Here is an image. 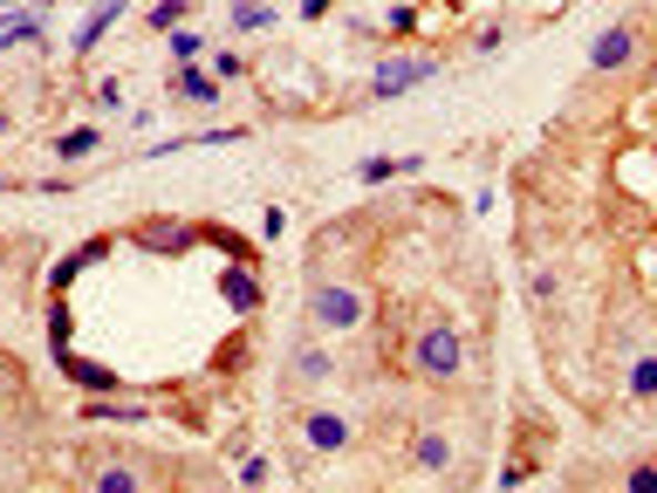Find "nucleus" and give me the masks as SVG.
Instances as JSON below:
<instances>
[{"label":"nucleus","instance_id":"nucleus-1","mask_svg":"<svg viewBox=\"0 0 657 493\" xmlns=\"http://www.w3.org/2000/svg\"><path fill=\"white\" fill-rule=\"evenodd\" d=\"M404 363H411V378H425V384H452L466 370V336L452 322H425L418 336L404 343Z\"/></svg>","mask_w":657,"mask_h":493},{"label":"nucleus","instance_id":"nucleus-2","mask_svg":"<svg viewBox=\"0 0 657 493\" xmlns=\"http://www.w3.org/2000/svg\"><path fill=\"white\" fill-rule=\"evenodd\" d=\"M309 322L322 336H350V329L370 322V295L356 281H309Z\"/></svg>","mask_w":657,"mask_h":493},{"label":"nucleus","instance_id":"nucleus-3","mask_svg":"<svg viewBox=\"0 0 657 493\" xmlns=\"http://www.w3.org/2000/svg\"><path fill=\"white\" fill-rule=\"evenodd\" d=\"M418 82H438V56L404 49V56H384V62H377V76H370V97H377V103H397V97L418 90Z\"/></svg>","mask_w":657,"mask_h":493},{"label":"nucleus","instance_id":"nucleus-4","mask_svg":"<svg viewBox=\"0 0 657 493\" xmlns=\"http://www.w3.org/2000/svg\"><path fill=\"white\" fill-rule=\"evenodd\" d=\"M205 240V227H192V220H138L131 227V247H144V254H192V247Z\"/></svg>","mask_w":657,"mask_h":493},{"label":"nucleus","instance_id":"nucleus-5","mask_svg":"<svg viewBox=\"0 0 657 493\" xmlns=\"http://www.w3.org/2000/svg\"><path fill=\"white\" fill-rule=\"evenodd\" d=\"M637 49H644L637 28H603V34L589 41V69H596V76H616V69L637 62Z\"/></svg>","mask_w":657,"mask_h":493},{"label":"nucleus","instance_id":"nucleus-6","mask_svg":"<svg viewBox=\"0 0 657 493\" xmlns=\"http://www.w3.org/2000/svg\"><path fill=\"white\" fill-rule=\"evenodd\" d=\"M55 370H62L69 384H82L90 398H117L123 391V378H117L110 363H90V356H75V350H55Z\"/></svg>","mask_w":657,"mask_h":493},{"label":"nucleus","instance_id":"nucleus-7","mask_svg":"<svg viewBox=\"0 0 657 493\" xmlns=\"http://www.w3.org/2000/svg\"><path fill=\"white\" fill-rule=\"evenodd\" d=\"M82 486H97V493H144L151 473H144V460H97L90 473H82Z\"/></svg>","mask_w":657,"mask_h":493},{"label":"nucleus","instance_id":"nucleus-8","mask_svg":"<svg viewBox=\"0 0 657 493\" xmlns=\"http://www.w3.org/2000/svg\"><path fill=\"white\" fill-rule=\"evenodd\" d=\"M302 439H309V452H343L350 445V419L328 411V404H309L302 411Z\"/></svg>","mask_w":657,"mask_h":493},{"label":"nucleus","instance_id":"nucleus-9","mask_svg":"<svg viewBox=\"0 0 657 493\" xmlns=\"http://www.w3.org/2000/svg\"><path fill=\"white\" fill-rule=\"evenodd\" d=\"M220 90H226V82H220L213 69H199V62H179V76H172V97H179V103H199V110H213Z\"/></svg>","mask_w":657,"mask_h":493},{"label":"nucleus","instance_id":"nucleus-10","mask_svg":"<svg viewBox=\"0 0 657 493\" xmlns=\"http://www.w3.org/2000/svg\"><path fill=\"white\" fill-rule=\"evenodd\" d=\"M34 41H49L41 8H0V49H34Z\"/></svg>","mask_w":657,"mask_h":493},{"label":"nucleus","instance_id":"nucleus-11","mask_svg":"<svg viewBox=\"0 0 657 493\" xmlns=\"http://www.w3.org/2000/svg\"><path fill=\"white\" fill-rule=\"evenodd\" d=\"M220 302H226L233 315H254V309H261V274L246 268V261H233V268L220 274Z\"/></svg>","mask_w":657,"mask_h":493},{"label":"nucleus","instance_id":"nucleus-12","mask_svg":"<svg viewBox=\"0 0 657 493\" xmlns=\"http://www.w3.org/2000/svg\"><path fill=\"white\" fill-rule=\"evenodd\" d=\"M117 21H123V0H97V8L82 14V28H75L69 49H75V56H97V49H103V34H110Z\"/></svg>","mask_w":657,"mask_h":493},{"label":"nucleus","instance_id":"nucleus-13","mask_svg":"<svg viewBox=\"0 0 657 493\" xmlns=\"http://www.w3.org/2000/svg\"><path fill=\"white\" fill-rule=\"evenodd\" d=\"M110 247H117L110 233H97V240H82V247H75V254H69V261H55V274H49V288H55V295H62V288H69V281H75L82 268H97V261L110 254Z\"/></svg>","mask_w":657,"mask_h":493},{"label":"nucleus","instance_id":"nucleus-14","mask_svg":"<svg viewBox=\"0 0 657 493\" xmlns=\"http://www.w3.org/2000/svg\"><path fill=\"white\" fill-rule=\"evenodd\" d=\"M411 466H418V473H452V439L445 432H418V439H411Z\"/></svg>","mask_w":657,"mask_h":493},{"label":"nucleus","instance_id":"nucleus-15","mask_svg":"<svg viewBox=\"0 0 657 493\" xmlns=\"http://www.w3.org/2000/svg\"><path fill=\"white\" fill-rule=\"evenodd\" d=\"M226 28H233V34H267V28H274V0H233V8H226Z\"/></svg>","mask_w":657,"mask_h":493},{"label":"nucleus","instance_id":"nucleus-16","mask_svg":"<svg viewBox=\"0 0 657 493\" xmlns=\"http://www.w3.org/2000/svg\"><path fill=\"white\" fill-rule=\"evenodd\" d=\"M411 172H418V158H363L356 164L363 185H391V179H411Z\"/></svg>","mask_w":657,"mask_h":493},{"label":"nucleus","instance_id":"nucleus-17","mask_svg":"<svg viewBox=\"0 0 657 493\" xmlns=\"http://www.w3.org/2000/svg\"><path fill=\"white\" fill-rule=\"evenodd\" d=\"M97 144H103V131H97V123H75V131H62V138H55V158H62V164H82Z\"/></svg>","mask_w":657,"mask_h":493},{"label":"nucleus","instance_id":"nucleus-18","mask_svg":"<svg viewBox=\"0 0 657 493\" xmlns=\"http://www.w3.org/2000/svg\"><path fill=\"white\" fill-rule=\"evenodd\" d=\"M295 378H302V384H328V378H336V356L315 350V343H302V350H295Z\"/></svg>","mask_w":657,"mask_h":493},{"label":"nucleus","instance_id":"nucleus-19","mask_svg":"<svg viewBox=\"0 0 657 493\" xmlns=\"http://www.w3.org/2000/svg\"><path fill=\"white\" fill-rule=\"evenodd\" d=\"M164 49H172V62H199L205 56V34L199 28H164Z\"/></svg>","mask_w":657,"mask_h":493},{"label":"nucleus","instance_id":"nucleus-20","mask_svg":"<svg viewBox=\"0 0 657 493\" xmlns=\"http://www.w3.org/2000/svg\"><path fill=\"white\" fill-rule=\"evenodd\" d=\"M205 240H213V247H220L226 261H246V268H254V254H261V247H246V233H233V227H213Z\"/></svg>","mask_w":657,"mask_h":493},{"label":"nucleus","instance_id":"nucleus-21","mask_svg":"<svg viewBox=\"0 0 657 493\" xmlns=\"http://www.w3.org/2000/svg\"><path fill=\"white\" fill-rule=\"evenodd\" d=\"M527 295H534V302L548 309V302L562 295V274H555V268H534V274H527Z\"/></svg>","mask_w":657,"mask_h":493},{"label":"nucleus","instance_id":"nucleus-22","mask_svg":"<svg viewBox=\"0 0 657 493\" xmlns=\"http://www.w3.org/2000/svg\"><path fill=\"white\" fill-rule=\"evenodd\" d=\"M630 398H657V356H637L630 363Z\"/></svg>","mask_w":657,"mask_h":493},{"label":"nucleus","instance_id":"nucleus-23","mask_svg":"<svg viewBox=\"0 0 657 493\" xmlns=\"http://www.w3.org/2000/svg\"><path fill=\"white\" fill-rule=\"evenodd\" d=\"M274 480V460H267V452H246V460H240V486H267Z\"/></svg>","mask_w":657,"mask_h":493},{"label":"nucleus","instance_id":"nucleus-24","mask_svg":"<svg viewBox=\"0 0 657 493\" xmlns=\"http://www.w3.org/2000/svg\"><path fill=\"white\" fill-rule=\"evenodd\" d=\"M185 14H192V0H158V8H151V28L164 34V28H179Z\"/></svg>","mask_w":657,"mask_h":493},{"label":"nucleus","instance_id":"nucleus-25","mask_svg":"<svg viewBox=\"0 0 657 493\" xmlns=\"http://www.w3.org/2000/svg\"><path fill=\"white\" fill-rule=\"evenodd\" d=\"M624 486H630V493H657V460L630 466V473H624Z\"/></svg>","mask_w":657,"mask_h":493},{"label":"nucleus","instance_id":"nucleus-26","mask_svg":"<svg viewBox=\"0 0 657 493\" xmlns=\"http://www.w3.org/2000/svg\"><path fill=\"white\" fill-rule=\"evenodd\" d=\"M49 343H55V350H69V302H55V309H49Z\"/></svg>","mask_w":657,"mask_h":493},{"label":"nucleus","instance_id":"nucleus-27","mask_svg":"<svg viewBox=\"0 0 657 493\" xmlns=\"http://www.w3.org/2000/svg\"><path fill=\"white\" fill-rule=\"evenodd\" d=\"M213 76H220V82H240V76H246V62H240L233 49H220V56H213Z\"/></svg>","mask_w":657,"mask_h":493},{"label":"nucleus","instance_id":"nucleus-28","mask_svg":"<svg viewBox=\"0 0 657 493\" xmlns=\"http://www.w3.org/2000/svg\"><path fill=\"white\" fill-rule=\"evenodd\" d=\"M261 233H267V240H281V233H287V213H281V205H267V213H261Z\"/></svg>","mask_w":657,"mask_h":493},{"label":"nucleus","instance_id":"nucleus-29","mask_svg":"<svg viewBox=\"0 0 657 493\" xmlns=\"http://www.w3.org/2000/svg\"><path fill=\"white\" fill-rule=\"evenodd\" d=\"M418 28V8H391V34H411Z\"/></svg>","mask_w":657,"mask_h":493},{"label":"nucleus","instance_id":"nucleus-30","mask_svg":"<svg viewBox=\"0 0 657 493\" xmlns=\"http://www.w3.org/2000/svg\"><path fill=\"white\" fill-rule=\"evenodd\" d=\"M97 103H103V110H123V90H117V76H110V82H97Z\"/></svg>","mask_w":657,"mask_h":493},{"label":"nucleus","instance_id":"nucleus-31","mask_svg":"<svg viewBox=\"0 0 657 493\" xmlns=\"http://www.w3.org/2000/svg\"><path fill=\"white\" fill-rule=\"evenodd\" d=\"M328 8H336V0H302V14H309V21H322Z\"/></svg>","mask_w":657,"mask_h":493},{"label":"nucleus","instance_id":"nucleus-32","mask_svg":"<svg viewBox=\"0 0 657 493\" xmlns=\"http://www.w3.org/2000/svg\"><path fill=\"white\" fill-rule=\"evenodd\" d=\"M14 384V363H8V350H0V391H8Z\"/></svg>","mask_w":657,"mask_h":493},{"label":"nucleus","instance_id":"nucleus-33","mask_svg":"<svg viewBox=\"0 0 657 493\" xmlns=\"http://www.w3.org/2000/svg\"><path fill=\"white\" fill-rule=\"evenodd\" d=\"M8 131H14V117H8V110H0V138H8Z\"/></svg>","mask_w":657,"mask_h":493},{"label":"nucleus","instance_id":"nucleus-34","mask_svg":"<svg viewBox=\"0 0 657 493\" xmlns=\"http://www.w3.org/2000/svg\"><path fill=\"white\" fill-rule=\"evenodd\" d=\"M0 8H21V0H0Z\"/></svg>","mask_w":657,"mask_h":493},{"label":"nucleus","instance_id":"nucleus-35","mask_svg":"<svg viewBox=\"0 0 657 493\" xmlns=\"http://www.w3.org/2000/svg\"><path fill=\"white\" fill-rule=\"evenodd\" d=\"M650 82H657V62H650Z\"/></svg>","mask_w":657,"mask_h":493},{"label":"nucleus","instance_id":"nucleus-36","mask_svg":"<svg viewBox=\"0 0 657 493\" xmlns=\"http://www.w3.org/2000/svg\"><path fill=\"white\" fill-rule=\"evenodd\" d=\"M0 425H8V411H0Z\"/></svg>","mask_w":657,"mask_h":493}]
</instances>
